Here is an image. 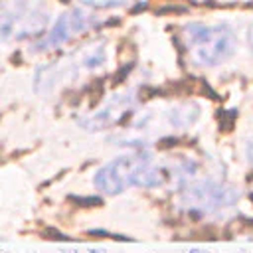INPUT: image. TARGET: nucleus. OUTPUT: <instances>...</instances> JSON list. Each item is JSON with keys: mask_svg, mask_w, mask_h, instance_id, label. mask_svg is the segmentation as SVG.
<instances>
[{"mask_svg": "<svg viewBox=\"0 0 253 253\" xmlns=\"http://www.w3.org/2000/svg\"><path fill=\"white\" fill-rule=\"evenodd\" d=\"M152 162L148 152H136L128 156H119L113 162L105 164L93 178L97 190L105 194H121L123 190L134 186L138 172Z\"/></svg>", "mask_w": 253, "mask_h": 253, "instance_id": "7ed1b4c3", "label": "nucleus"}, {"mask_svg": "<svg viewBox=\"0 0 253 253\" xmlns=\"http://www.w3.org/2000/svg\"><path fill=\"white\" fill-rule=\"evenodd\" d=\"M184 45L198 65H217L229 59L237 47V38L227 24L208 26L192 22L184 26Z\"/></svg>", "mask_w": 253, "mask_h": 253, "instance_id": "f257e3e1", "label": "nucleus"}, {"mask_svg": "<svg viewBox=\"0 0 253 253\" xmlns=\"http://www.w3.org/2000/svg\"><path fill=\"white\" fill-rule=\"evenodd\" d=\"M73 34H77V32H75V28H73V24H71V16H69V12H63V14L55 20V24H53L51 30L47 32V36H43V38L34 45V47H36L34 51H45V49L63 45V43H67V42L71 40Z\"/></svg>", "mask_w": 253, "mask_h": 253, "instance_id": "20e7f679", "label": "nucleus"}, {"mask_svg": "<svg viewBox=\"0 0 253 253\" xmlns=\"http://www.w3.org/2000/svg\"><path fill=\"white\" fill-rule=\"evenodd\" d=\"M249 45H251V51H253V22L249 26Z\"/></svg>", "mask_w": 253, "mask_h": 253, "instance_id": "1a4fd4ad", "label": "nucleus"}, {"mask_svg": "<svg viewBox=\"0 0 253 253\" xmlns=\"http://www.w3.org/2000/svg\"><path fill=\"white\" fill-rule=\"evenodd\" d=\"M49 22V12L32 0L0 2V42L42 38Z\"/></svg>", "mask_w": 253, "mask_h": 253, "instance_id": "f03ea898", "label": "nucleus"}, {"mask_svg": "<svg viewBox=\"0 0 253 253\" xmlns=\"http://www.w3.org/2000/svg\"><path fill=\"white\" fill-rule=\"evenodd\" d=\"M107 59V53H105V47L103 45H97V47H91V51H87L81 59V65L87 67V69H95L99 65H103Z\"/></svg>", "mask_w": 253, "mask_h": 253, "instance_id": "39448f33", "label": "nucleus"}, {"mask_svg": "<svg viewBox=\"0 0 253 253\" xmlns=\"http://www.w3.org/2000/svg\"><path fill=\"white\" fill-rule=\"evenodd\" d=\"M79 2L89 6V8L107 10V8H128V6L136 4L138 0H79Z\"/></svg>", "mask_w": 253, "mask_h": 253, "instance_id": "423d86ee", "label": "nucleus"}, {"mask_svg": "<svg viewBox=\"0 0 253 253\" xmlns=\"http://www.w3.org/2000/svg\"><path fill=\"white\" fill-rule=\"evenodd\" d=\"M69 253H77V251H69Z\"/></svg>", "mask_w": 253, "mask_h": 253, "instance_id": "9d476101", "label": "nucleus"}, {"mask_svg": "<svg viewBox=\"0 0 253 253\" xmlns=\"http://www.w3.org/2000/svg\"><path fill=\"white\" fill-rule=\"evenodd\" d=\"M43 235H45V239H55V241H71V237H67L65 233H61V231H57V229H53V227H45V229H43Z\"/></svg>", "mask_w": 253, "mask_h": 253, "instance_id": "6e6552de", "label": "nucleus"}, {"mask_svg": "<svg viewBox=\"0 0 253 253\" xmlns=\"http://www.w3.org/2000/svg\"><path fill=\"white\" fill-rule=\"evenodd\" d=\"M69 202H75L77 206L81 208H95V206H101L103 200L97 198V196H89V198H77V196H69Z\"/></svg>", "mask_w": 253, "mask_h": 253, "instance_id": "0eeeda50", "label": "nucleus"}]
</instances>
